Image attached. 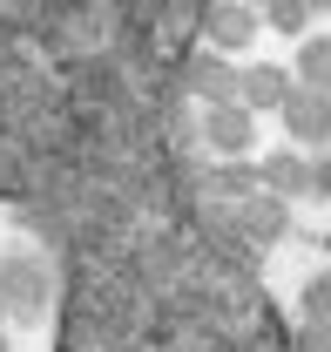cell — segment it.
Masks as SVG:
<instances>
[{
    "mask_svg": "<svg viewBox=\"0 0 331 352\" xmlns=\"http://www.w3.org/2000/svg\"><path fill=\"white\" fill-rule=\"evenodd\" d=\"M264 28V14L250 7V0H216L209 7V21H203V34L216 54H230V47H250V34Z\"/></svg>",
    "mask_w": 331,
    "mask_h": 352,
    "instance_id": "cell-1",
    "label": "cell"
},
{
    "mask_svg": "<svg viewBox=\"0 0 331 352\" xmlns=\"http://www.w3.org/2000/svg\"><path fill=\"white\" fill-rule=\"evenodd\" d=\"M277 116H284V129L297 135V142H325L331 135V95L325 88H290V102Z\"/></svg>",
    "mask_w": 331,
    "mask_h": 352,
    "instance_id": "cell-2",
    "label": "cell"
},
{
    "mask_svg": "<svg viewBox=\"0 0 331 352\" xmlns=\"http://www.w3.org/2000/svg\"><path fill=\"white\" fill-rule=\"evenodd\" d=\"M190 82H196V95H203L209 109H223V102H237V82H244V75H237V68L209 47V54H196V61H190Z\"/></svg>",
    "mask_w": 331,
    "mask_h": 352,
    "instance_id": "cell-3",
    "label": "cell"
},
{
    "mask_svg": "<svg viewBox=\"0 0 331 352\" xmlns=\"http://www.w3.org/2000/svg\"><path fill=\"white\" fill-rule=\"evenodd\" d=\"M250 129H257V116H250L244 102H223V109H209V122H203V135L223 149V156H244V149H250Z\"/></svg>",
    "mask_w": 331,
    "mask_h": 352,
    "instance_id": "cell-4",
    "label": "cell"
},
{
    "mask_svg": "<svg viewBox=\"0 0 331 352\" xmlns=\"http://www.w3.org/2000/svg\"><path fill=\"white\" fill-rule=\"evenodd\" d=\"M237 102H244L250 116H257V109H284L290 102V75L257 61V68H244V82H237Z\"/></svg>",
    "mask_w": 331,
    "mask_h": 352,
    "instance_id": "cell-5",
    "label": "cell"
},
{
    "mask_svg": "<svg viewBox=\"0 0 331 352\" xmlns=\"http://www.w3.org/2000/svg\"><path fill=\"white\" fill-rule=\"evenodd\" d=\"M41 292H47V278H41V264H7L0 271V298H7V311H41Z\"/></svg>",
    "mask_w": 331,
    "mask_h": 352,
    "instance_id": "cell-6",
    "label": "cell"
},
{
    "mask_svg": "<svg viewBox=\"0 0 331 352\" xmlns=\"http://www.w3.org/2000/svg\"><path fill=\"white\" fill-rule=\"evenodd\" d=\"M297 75H304V88H325L331 95V34H311L297 47Z\"/></svg>",
    "mask_w": 331,
    "mask_h": 352,
    "instance_id": "cell-7",
    "label": "cell"
},
{
    "mask_svg": "<svg viewBox=\"0 0 331 352\" xmlns=\"http://www.w3.org/2000/svg\"><path fill=\"white\" fill-rule=\"evenodd\" d=\"M264 183H277V190H311V163H304V156H271V163H264Z\"/></svg>",
    "mask_w": 331,
    "mask_h": 352,
    "instance_id": "cell-8",
    "label": "cell"
},
{
    "mask_svg": "<svg viewBox=\"0 0 331 352\" xmlns=\"http://www.w3.org/2000/svg\"><path fill=\"white\" fill-rule=\"evenodd\" d=\"M264 21H271L277 34H304V21H311V7H304V0H271V7H264Z\"/></svg>",
    "mask_w": 331,
    "mask_h": 352,
    "instance_id": "cell-9",
    "label": "cell"
},
{
    "mask_svg": "<svg viewBox=\"0 0 331 352\" xmlns=\"http://www.w3.org/2000/svg\"><path fill=\"white\" fill-rule=\"evenodd\" d=\"M304 318H311V325L331 318V278H311V285H304Z\"/></svg>",
    "mask_w": 331,
    "mask_h": 352,
    "instance_id": "cell-10",
    "label": "cell"
},
{
    "mask_svg": "<svg viewBox=\"0 0 331 352\" xmlns=\"http://www.w3.org/2000/svg\"><path fill=\"white\" fill-rule=\"evenodd\" d=\"M297 346H304V352H325L331 339H325V325H304V332H297Z\"/></svg>",
    "mask_w": 331,
    "mask_h": 352,
    "instance_id": "cell-11",
    "label": "cell"
},
{
    "mask_svg": "<svg viewBox=\"0 0 331 352\" xmlns=\"http://www.w3.org/2000/svg\"><path fill=\"white\" fill-rule=\"evenodd\" d=\"M311 190H331V156H325V163H311Z\"/></svg>",
    "mask_w": 331,
    "mask_h": 352,
    "instance_id": "cell-12",
    "label": "cell"
},
{
    "mask_svg": "<svg viewBox=\"0 0 331 352\" xmlns=\"http://www.w3.org/2000/svg\"><path fill=\"white\" fill-rule=\"evenodd\" d=\"M304 7H311V14H325V7H331V0H304Z\"/></svg>",
    "mask_w": 331,
    "mask_h": 352,
    "instance_id": "cell-13",
    "label": "cell"
},
{
    "mask_svg": "<svg viewBox=\"0 0 331 352\" xmlns=\"http://www.w3.org/2000/svg\"><path fill=\"white\" fill-rule=\"evenodd\" d=\"M250 7H271V0H250Z\"/></svg>",
    "mask_w": 331,
    "mask_h": 352,
    "instance_id": "cell-14",
    "label": "cell"
},
{
    "mask_svg": "<svg viewBox=\"0 0 331 352\" xmlns=\"http://www.w3.org/2000/svg\"><path fill=\"white\" fill-rule=\"evenodd\" d=\"M0 311H7V298H0Z\"/></svg>",
    "mask_w": 331,
    "mask_h": 352,
    "instance_id": "cell-15",
    "label": "cell"
},
{
    "mask_svg": "<svg viewBox=\"0 0 331 352\" xmlns=\"http://www.w3.org/2000/svg\"><path fill=\"white\" fill-rule=\"evenodd\" d=\"M0 352H7V339H0Z\"/></svg>",
    "mask_w": 331,
    "mask_h": 352,
    "instance_id": "cell-16",
    "label": "cell"
}]
</instances>
